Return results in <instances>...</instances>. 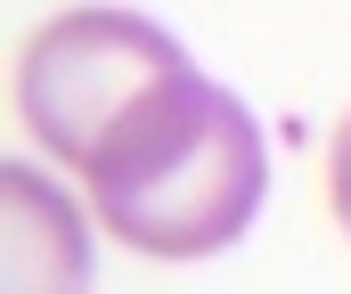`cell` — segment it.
Returning a JSON list of instances; mask_svg holds the SVG:
<instances>
[{
    "label": "cell",
    "instance_id": "obj_1",
    "mask_svg": "<svg viewBox=\"0 0 351 294\" xmlns=\"http://www.w3.org/2000/svg\"><path fill=\"white\" fill-rule=\"evenodd\" d=\"M82 180H90V212L123 245L196 262L254 229L269 196V147L245 98H229L221 82H204L188 66L114 123V139L98 147Z\"/></svg>",
    "mask_w": 351,
    "mask_h": 294
},
{
    "label": "cell",
    "instance_id": "obj_2",
    "mask_svg": "<svg viewBox=\"0 0 351 294\" xmlns=\"http://www.w3.org/2000/svg\"><path fill=\"white\" fill-rule=\"evenodd\" d=\"M172 74H188V49L164 25L123 16V8H74V16H49L25 41V58H16V114L58 164L90 172L98 147L114 139V123L147 90H164Z\"/></svg>",
    "mask_w": 351,
    "mask_h": 294
},
{
    "label": "cell",
    "instance_id": "obj_3",
    "mask_svg": "<svg viewBox=\"0 0 351 294\" xmlns=\"http://www.w3.org/2000/svg\"><path fill=\"white\" fill-rule=\"evenodd\" d=\"M8 196V294H90V221L33 164L0 172Z\"/></svg>",
    "mask_w": 351,
    "mask_h": 294
},
{
    "label": "cell",
    "instance_id": "obj_4",
    "mask_svg": "<svg viewBox=\"0 0 351 294\" xmlns=\"http://www.w3.org/2000/svg\"><path fill=\"white\" fill-rule=\"evenodd\" d=\"M327 212L343 221V237H351V114L335 123V139H327Z\"/></svg>",
    "mask_w": 351,
    "mask_h": 294
}]
</instances>
